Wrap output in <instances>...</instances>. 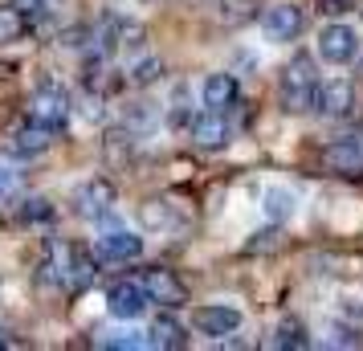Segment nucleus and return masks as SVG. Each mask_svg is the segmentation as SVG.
Returning a JSON list of instances; mask_svg holds the SVG:
<instances>
[{"instance_id":"nucleus-1","label":"nucleus","mask_w":363,"mask_h":351,"mask_svg":"<svg viewBox=\"0 0 363 351\" xmlns=\"http://www.w3.org/2000/svg\"><path fill=\"white\" fill-rule=\"evenodd\" d=\"M318 74H314V57L311 53H294L286 69H281V111L302 115L314 111V94H318Z\"/></svg>"},{"instance_id":"nucleus-2","label":"nucleus","mask_w":363,"mask_h":351,"mask_svg":"<svg viewBox=\"0 0 363 351\" xmlns=\"http://www.w3.org/2000/svg\"><path fill=\"white\" fill-rule=\"evenodd\" d=\"M115 201H118L115 184H111L106 176H90V180L78 184V192H74V213L86 217V221H99L115 208Z\"/></svg>"},{"instance_id":"nucleus-3","label":"nucleus","mask_w":363,"mask_h":351,"mask_svg":"<svg viewBox=\"0 0 363 351\" xmlns=\"http://www.w3.org/2000/svg\"><path fill=\"white\" fill-rule=\"evenodd\" d=\"M318 53H323V62H330V66H351L359 57V33L351 25H327L318 33Z\"/></svg>"},{"instance_id":"nucleus-4","label":"nucleus","mask_w":363,"mask_h":351,"mask_svg":"<svg viewBox=\"0 0 363 351\" xmlns=\"http://www.w3.org/2000/svg\"><path fill=\"white\" fill-rule=\"evenodd\" d=\"M29 118H37V123H45V127H66L69 118V94L62 90V86H41V90H33L29 94Z\"/></svg>"},{"instance_id":"nucleus-5","label":"nucleus","mask_w":363,"mask_h":351,"mask_svg":"<svg viewBox=\"0 0 363 351\" xmlns=\"http://www.w3.org/2000/svg\"><path fill=\"white\" fill-rule=\"evenodd\" d=\"M262 29H265L269 41H294V37L306 29V13L298 9L294 0H281V4H274V9H265Z\"/></svg>"},{"instance_id":"nucleus-6","label":"nucleus","mask_w":363,"mask_h":351,"mask_svg":"<svg viewBox=\"0 0 363 351\" xmlns=\"http://www.w3.org/2000/svg\"><path fill=\"white\" fill-rule=\"evenodd\" d=\"M143 286H147L151 302H164L167 311H176V306H188V286L180 282V274L167 266H155L143 274Z\"/></svg>"},{"instance_id":"nucleus-7","label":"nucleus","mask_w":363,"mask_h":351,"mask_svg":"<svg viewBox=\"0 0 363 351\" xmlns=\"http://www.w3.org/2000/svg\"><path fill=\"white\" fill-rule=\"evenodd\" d=\"M147 302H151V294H147L143 282H115L111 290H106V311H111L115 318H127V323L143 315Z\"/></svg>"},{"instance_id":"nucleus-8","label":"nucleus","mask_w":363,"mask_h":351,"mask_svg":"<svg viewBox=\"0 0 363 351\" xmlns=\"http://www.w3.org/2000/svg\"><path fill=\"white\" fill-rule=\"evenodd\" d=\"M192 323H196L200 335L220 339V335H233L241 327V311L237 306H225V302H213V306H196L192 311Z\"/></svg>"},{"instance_id":"nucleus-9","label":"nucleus","mask_w":363,"mask_h":351,"mask_svg":"<svg viewBox=\"0 0 363 351\" xmlns=\"http://www.w3.org/2000/svg\"><path fill=\"white\" fill-rule=\"evenodd\" d=\"M323 164L335 176H363V139H335L323 147Z\"/></svg>"},{"instance_id":"nucleus-10","label":"nucleus","mask_w":363,"mask_h":351,"mask_svg":"<svg viewBox=\"0 0 363 351\" xmlns=\"http://www.w3.org/2000/svg\"><path fill=\"white\" fill-rule=\"evenodd\" d=\"M351 106H355V86L347 82V78H330V82H323L318 94H314V111L327 115V118H343Z\"/></svg>"},{"instance_id":"nucleus-11","label":"nucleus","mask_w":363,"mask_h":351,"mask_svg":"<svg viewBox=\"0 0 363 351\" xmlns=\"http://www.w3.org/2000/svg\"><path fill=\"white\" fill-rule=\"evenodd\" d=\"M229 123H225V115L220 111H204L200 118H192V143H196L200 151H220L229 147Z\"/></svg>"},{"instance_id":"nucleus-12","label":"nucleus","mask_w":363,"mask_h":351,"mask_svg":"<svg viewBox=\"0 0 363 351\" xmlns=\"http://www.w3.org/2000/svg\"><path fill=\"white\" fill-rule=\"evenodd\" d=\"M94 250L102 262H135V257H143V237L131 229H111L106 237H99Z\"/></svg>"},{"instance_id":"nucleus-13","label":"nucleus","mask_w":363,"mask_h":351,"mask_svg":"<svg viewBox=\"0 0 363 351\" xmlns=\"http://www.w3.org/2000/svg\"><path fill=\"white\" fill-rule=\"evenodd\" d=\"M233 102H237V78H233L229 69L208 74L204 78V106L208 111H229Z\"/></svg>"},{"instance_id":"nucleus-14","label":"nucleus","mask_w":363,"mask_h":351,"mask_svg":"<svg viewBox=\"0 0 363 351\" xmlns=\"http://www.w3.org/2000/svg\"><path fill=\"white\" fill-rule=\"evenodd\" d=\"M262 208H265V217L274 221V225H286V221H290V217L298 213V196L290 192V188L274 184V188H265Z\"/></svg>"},{"instance_id":"nucleus-15","label":"nucleus","mask_w":363,"mask_h":351,"mask_svg":"<svg viewBox=\"0 0 363 351\" xmlns=\"http://www.w3.org/2000/svg\"><path fill=\"white\" fill-rule=\"evenodd\" d=\"M50 147H53V127H45V123L29 118V123L17 131V151L21 155H41V151H50Z\"/></svg>"},{"instance_id":"nucleus-16","label":"nucleus","mask_w":363,"mask_h":351,"mask_svg":"<svg viewBox=\"0 0 363 351\" xmlns=\"http://www.w3.org/2000/svg\"><path fill=\"white\" fill-rule=\"evenodd\" d=\"M147 339H151V347H167V351H176V347H184V343H188V331H184V327H180V323H176L172 315H160L155 323H151Z\"/></svg>"},{"instance_id":"nucleus-17","label":"nucleus","mask_w":363,"mask_h":351,"mask_svg":"<svg viewBox=\"0 0 363 351\" xmlns=\"http://www.w3.org/2000/svg\"><path fill=\"white\" fill-rule=\"evenodd\" d=\"M257 9H262L257 0H216V13L229 29H241L249 21H257Z\"/></svg>"},{"instance_id":"nucleus-18","label":"nucleus","mask_w":363,"mask_h":351,"mask_svg":"<svg viewBox=\"0 0 363 351\" xmlns=\"http://www.w3.org/2000/svg\"><path fill=\"white\" fill-rule=\"evenodd\" d=\"M306 343H311V339H306V327H302L298 318H281L278 327H274V339H269V347H278V351H286V347L302 351Z\"/></svg>"},{"instance_id":"nucleus-19","label":"nucleus","mask_w":363,"mask_h":351,"mask_svg":"<svg viewBox=\"0 0 363 351\" xmlns=\"http://www.w3.org/2000/svg\"><path fill=\"white\" fill-rule=\"evenodd\" d=\"M323 347H363V335H359V327H351V323H327Z\"/></svg>"},{"instance_id":"nucleus-20","label":"nucleus","mask_w":363,"mask_h":351,"mask_svg":"<svg viewBox=\"0 0 363 351\" xmlns=\"http://www.w3.org/2000/svg\"><path fill=\"white\" fill-rule=\"evenodd\" d=\"M21 37H25V13H21L17 4L0 9V45H13Z\"/></svg>"},{"instance_id":"nucleus-21","label":"nucleus","mask_w":363,"mask_h":351,"mask_svg":"<svg viewBox=\"0 0 363 351\" xmlns=\"http://www.w3.org/2000/svg\"><path fill=\"white\" fill-rule=\"evenodd\" d=\"M139 221L147 229H176V217H172V204L167 201H147L139 208Z\"/></svg>"},{"instance_id":"nucleus-22","label":"nucleus","mask_w":363,"mask_h":351,"mask_svg":"<svg viewBox=\"0 0 363 351\" xmlns=\"http://www.w3.org/2000/svg\"><path fill=\"white\" fill-rule=\"evenodd\" d=\"M164 78V62L160 57H147V62H139V66H131V82L135 86H151Z\"/></svg>"},{"instance_id":"nucleus-23","label":"nucleus","mask_w":363,"mask_h":351,"mask_svg":"<svg viewBox=\"0 0 363 351\" xmlns=\"http://www.w3.org/2000/svg\"><path fill=\"white\" fill-rule=\"evenodd\" d=\"M25 217H29V221H50V217H53L50 201H41V196H33V201H25Z\"/></svg>"},{"instance_id":"nucleus-24","label":"nucleus","mask_w":363,"mask_h":351,"mask_svg":"<svg viewBox=\"0 0 363 351\" xmlns=\"http://www.w3.org/2000/svg\"><path fill=\"white\" fill-rule=\"evenodd\" d=\"M318 9H323L327 17H343V13L355 9V0H318Z\"/></svg>"},{"instance_id":"nucleus-25","label":"nucleus","mask_w":363,"mask_h":351,"mask_svg":"<svg viewBox=\"0 0 363 351\" xmlns=\"http://www.w3.org/2000/svg\"><path fill=\"white\" fill-rule=\"evenodd\" d=\"M278 245V229H262V233H253L249 241V250H274Z\"/></svg>"},{"instance_id":"nucleus-26","label":"nucleus","mask_w":363,"mask_h":351,"mask_svg":"<svg viewBox=\"0 0 363 351\" xmlns=\"http://www.w3.org/2000/svg\"><path fill=\"white\" fill-rule=\"evenodd\" d=\"M343 311L355 315V318H363V294H343Z\"/></svg>"},{"instance_id":"nucleus-27","label":"nucleus","mask_w":363,"mask_h":351,"mask_svg":"<svg viewBox=\"0 0 363 351\" xmlns=\"http://www.w3.org/2000/svg\"><path fill=\"white\" fill-rule=\"evenodd\" d=\"M13 4H17L25 17H37V13H41V0H13Z\"/></svg>"},{"instance_id":"nucleus-28","label":"nucleus","mask_w":363,"mask_h":351,"mask_svg":"<svg viewBox=\"0 0 363 351\" xmlns=\"http://www.w3.org/2000/svg\"><path fill=\"white\" fill-rule=\"evenodd\" d=\"M86 118H102V102L99 99H86Z\"/></svg>"},{"instance_id":"nucleus-29","label":"nucleus","mask_w":363,"mask_h":351,"mask_svg":"<svg viewBox=\"0 0 363 351\" xmlns=\"http://www.w3.org/2000/svg\"><path fill=\"white\" fill-rule=\"evenodd\" d=\"M0 347H9V335H4V331H0Z\"/></svg>"},{"instance_id":"nucleus-30","label":"nucleus","mask_w":363,"mask_h":351,"mask_svg":"<svg viewBox=\"0 0 363 351\" xmlns=\"http://www.w3.org/2000/svg\"><path fill=\"white\" fill-rule=\"evenodd\" d=\"M0 192H4V180H0Z\"/></svg>"}]
</instances>
